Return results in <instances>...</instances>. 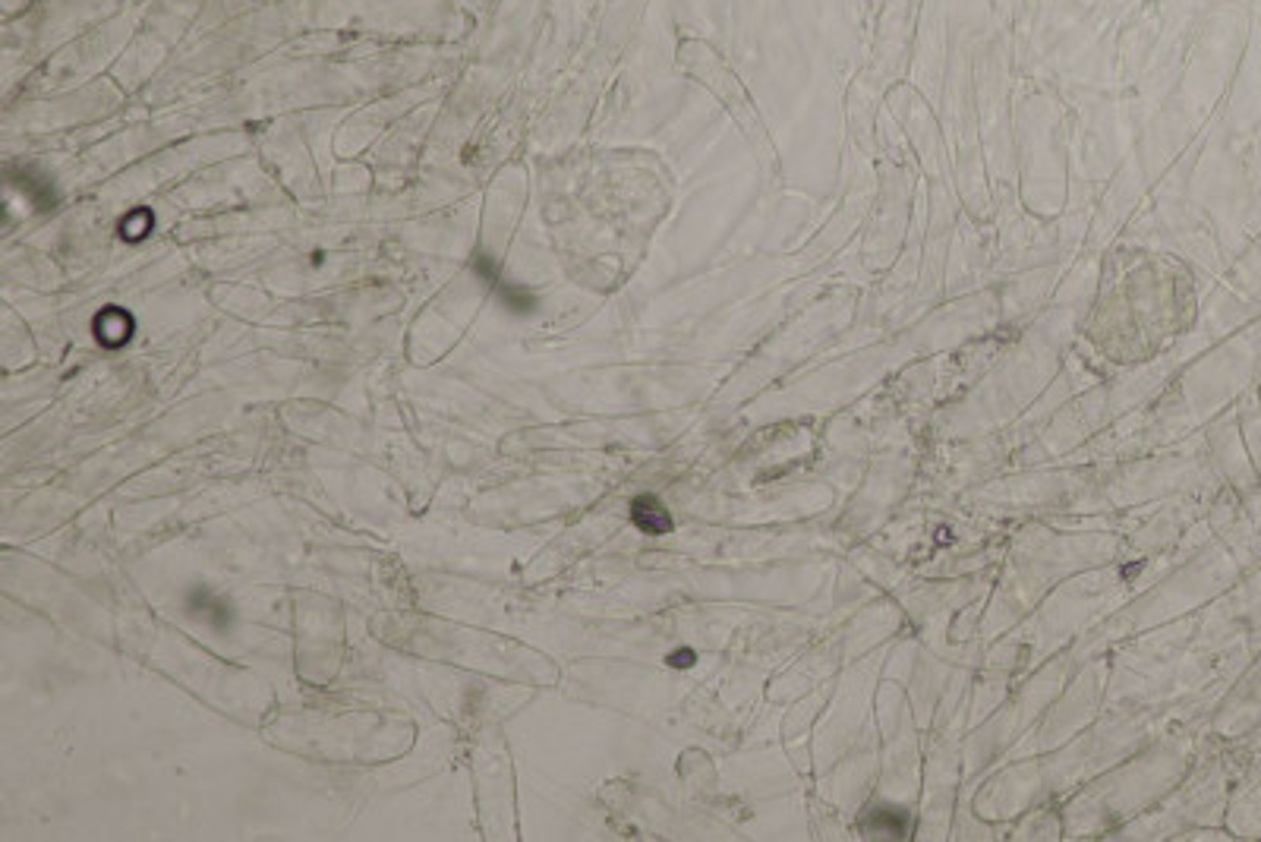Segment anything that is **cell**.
Here are the masks:
<instances>
[{"label": "cell", "mask_w": 1261, "mask_h": 842, "mask_svg": "<svg viewBox=\"0 0 1261 842\" xmlns=\"http://www.w3.org/2000/svg\"><path fill=\"white\" fill-rule=\"evenodd\" d=\"M631 521L637 524V530L650 533V537H663V533L672 530V518L666 505L659 502L656 496H637L631 502Z\"/></svg>", "instance_id": "cell-1"}, {"label": "cell", "mask_w": 1261, "mask_h": 842, "mask_svg": "<svg viewBox=\"0 0 1261 842\" xmlns=\"http://www.w3.org/2000/svg\"><path fill=\"white\" fill-rule=\"evenodd\" d=\"M186 609H190L193 615H199V619H205L209 625H215V628H231V622H234L231 606H227L224 600H218L215 593H212V590H205V587L190 590V600H186Z\"/></svg>", "instance_id": "cell-2"}, {"label": "cell", "mask_w": 1261, "mask_h": 842, "mask_svg": "<svg viewBox=\"0 0 1261 842\" xmlns=\"http://www.w3.org/2000/svg\"><path fill=\"white\" fill-rule=\"evenodd\" d=\"M861 830L871 833L874 839H883V836L902 839L908 833V814L899 808H874L871 817L861 820Z\"/></svg>", "instance_id": "cell-3"}, {"label": "cell", "mask_w": 1261, "mask_h": 842, "mask_svg": "<svg viewBox=\"0 0 1261 842\" xmlns=\"http://www.w3.org/2000/svg\"><path fill=\"white\" fill-rule=\"evenodd\" d=\"M669 663L672 666H694V650H675L669 656Z\"/></svg>", "instance_id": "cell-4"}]
</instances>
